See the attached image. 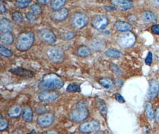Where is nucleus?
<instances>
[{
  "instance_id": "nucleus-32",
  "label": "nucleus",
  "mask_w": 159,
  "mask_h": 134,
  "mask_svg": "<svg viewBox=\"0 0 159 134\" xmlns=\"http://www.w3.org/2000/svg\"><path fill=\"white\" fill-rule=\"evenodd\" d=\"M30 10L36 15H39L42 12V8L39 4L34 3L30 6Z\"/></svg>"
},
{
  "instance_id": "nucleus-39",
  "label": "nucleus",
  "mask_w": 159,
  "mask_h": 134,
  "mask_svg": "<svg viewBox=\"0 0 159 134\" xmlns=\"http://www.w3.org/2000/svg\"><path fill=\"white\" fill-rule=\"evenodd\" d=\"M115 96V99H116V101L117 102H119L120 103H123L125 102V99H123L122 95L120 94L119 93H116Z\"/></svg>"
},
{
  "instance_id": "nucleus-50",
  "label": "nucleus",
  "mask_w": 159,
  "mask_h": 134,
  "mask_svg": "<svg viewBox=\"0 0 159 134\" xmlns=\"http://www.w3.org/2000/svg\"></svg>"
},
{
  "instance_id": "nucleus-34",
  "label": "nucleus",
  "mask_w": 159,
  "mask_h": 134,
  "mask_svg": "<svg viewBox=\"0 0 159 134\" xmlns=\"http://www.w3.org/2000/svg\"><path fill=\"white\" fill-rule=\"evenodd\" d=\"M8 126V123L6 119L4 118L2 115L0 116V131H3L6 130Z\"/></svg>"
},
{
  "instance_id": "nucleus-42",
  "label": "nucleus",
  "mask_w": 159,
  "mask_h": 134,
  "mask_svg": "<svg viewBox=\"0 0 159 134\" xmlns=\"http://www.w3.org/2000/svg\"><path fill=\"white\" fill-rule=\"evenodd\" d=\"M155 119L157 124L159 125V107H158L155 112Z\"/></svg>"
},
{
  "instance_id": "nucleus-20",
  "label": "nucleus",
  "mask_w": 159,
  "mask_h": 134,
  "mask_svg": "<svg viewBox=\"0 0 159 134\" xmlns=\"http://www.w3.org/2000/svg\"><path fill=\"white\" fill-rule=\"evenodd\" d=\"M22 111V109L20 106H12L8 109L7 115L10 118H17L20 116Z\"/></svg>"
},
{
  "instance_id": "nucleus-10",
  "label": "nucleus",
  "mask_w": 159,
  "mask_h": 134,
  "mask_svg": "<svg viewBox=\"0 0 159 134\" xmlns=\"http://www.w3.org/2000/svg\"><path fill=\"white\" fill-rule=\"evenodd\" d=\"M109 23L108 17L103 14L95 16L92 22V26L97 30H103L106 28Z\"/></svg>"
},
{
  "instance_id": "nucleus-26",
  "label": "nucleus",
  "mask_w": 159,
  "mask_h": 134,
  "mask_svg": "<svg viewBox=\"0 0 159 134\" xmlns=\"http://www.w3.org/2000/svg\"><path fill=\"white\" fill-rule=\"evenodd\" d=\"M143 19L147 22H154L157 21V17L156 15L150 11H145L142 15Z\"/></svg>"
},
{
  "instance_id": "nucleus-2",
  "label": "nucleus",
  "mask_w": 159,
  "mask_h": 134,
  "mask_svg": "<svg viewBox=\"0 0 159 134\" xmlns=\"http://www.w3.org/2000/svg\"><path fill=\"white\" fill-rule=\"evenodd\" d=\"M34 41L35 36L32 32H23L17 38L16 42V49L21 51H27L33 45Z\"/></svg>"
},
{
  "instance_id": "nucleus-17",
  "label": "nucleus",
  "mask_w": 159,
  "mask_h": 134,
  "mask_svg": "<svg viewBox=\"0 0 159 134\" xmlns=\"http://www.w3.org/2000/svg\"><path fill=\"white\" fill-rule=\"evenodd\" d=\"M13 29V24L7 18H2L0 21V30L2 34L11 32Z\"/></svg>"
},
{
  "instance_id": "nucleus-9",
  "label": "nucleus",
  "mask_w": 159,
  "mask_h": 134,
  "mask_svg": "<svg viewBox=\"0 0 159 134\" xmlns=\"http://www.w3.org/2000/svg\"><path fill=\"white\" fill-rule=\"evenodd\" d=\"M54 120V116L52 113H44L38 116L36 122L38 125L41 127H50Z\"/></svg>"
},
{
  "instance_id": "nucleus-28",
  "label": "nucleus",
  "mask_w": 159,
  "mask_h": 134,
  "mask_svg": "<svg viewBox=\"0 0 159 134\" xmlns=\"http://www.w3.org/2000/svg\"><path fill=\"white\" fill-rule=\"evenodd\" d=\"M100 84L106 88H110L114 84L113 81L109 78H102L99 81Z\"/></svg>"
},
{
  "instance_id": "nucleus-15",
  "label": "nucleus",
  "mask_w": 159,
  "mask_h": 134,
  "mask_svg": "<svg viewBox=\"0 0 159 134\" xmlns=\"http://www.w3.org/2000/svg\"><path fill=\"white\" fill-rule=\"evenodd\" d=\"M69 15V11L67 8H63L58 11L54 12L51 15V19L54 21H64Z\"/></svg>"
},
{
  "instance_id": "nucleus-7",
  "label": "nucleus",
  "mask_w": 159,
  "mask_h": 134,
  "mask_svg": "<svg viewBox=\"0 0 159 134\" xmlns=\"http://www.w3.org/2000/svg\"><path fill=\"white\" fill-rule=\"evenodd\" d=\"M100 123L96 120H90L81 123L79 127L80 131L83 133H92L95 132L100 130Z\"/></svg>"
},
{
  "instance_id": "nucleus-14",
  "label": "nucleus",
  "mask_w": 159,
  "mask_h": 134,
  "mask_svg": "<svg viewBox=\"0 0 159 134\" xmlns=\"http://www.w3.org/2000/svg\"><path fill=\"white\" fill-rule=\"evenodd\" d=\"M159 82L154 79H152L149 83V90L147 97L149 99H155L159 94Z\"/></svg>"
},
{
  "instance_id": "nucleus-44",
  "label": "nucleus",
  "mask_w": 159,
  "mask_h": 134,
  "mask_svg": "<svg viewBox=\"0 0 159 134\" xmlns=\"http://www.w3.org/2000/svg\"><path fill=\"white\" fill-rule=\"evenodd\" d=\"M51 1H47V0H39L38 1V3L39 4H43V5H47L48 4H50Z\"/></svg>"
},
{
  "instance_id": "nucleus-45",
  "label": "nucleus",
  "mask_w": 159,
  "mask_h": 134,
  "mask_svg": "<svg viewBox=\"0 0 159 134\" xmlns=\"http://www.w3.org/2000/svg\"><path fill=\"white\" fill-rule=\"evenodd\" d=\"M105 8L108 10V11H111V10H116V7H112V6H107L105 7Z\"/></svg>"
},
{
  "instance_id": "nucleus-3",
  "label": "nucleus",
  "mask_w": 159,
  "mask_h": 134,
  "mask_svg": "<svg viewBox=\"0 0 159 134\" xmlns=\"http://www.w3.org/2000/svg\"><path fill=\"white\" fill-rule=\"evenodd\" d=\"M89 116V111L82 103H80L76 108L69 114V119L72 122H81L85 120Z\"/></svg>"
},
{
  "instance_id": "nucleus-22",
  "label": "nucleus",
  "mask_w": 159,
  "mask_h": 134,
  "mask_svg": "<svg viewBox=\"0 0 159 134\" xmlns=\"http://www.w3.org/2000/svg\"><path fill=\"white\" fill-rule=\"evenodd\" d=\"M0 40H1V42L2 44H4L6 45H11L12 43H13L14 38L11 32L2 34L1 35Z\"/></svg>"
},
{
  "instance_id": "nucleus-48",
  "label": "nucleus",
  "mask_w": 159,
  "mask_h": 134,
  "mask_svg": "<svg viewBox=\"0 0 159 134\" xmlns=\"http://www.w3.org/2000/svg\"><path fill=\"white\" fill-rule=\"evenodd\" d=\"M36 134V132H35V131L34 130H33V131H30V132H29V133H28V134Z\"/></svg>"
},
{
  "instance_id": "nucleus-19",
  "label": "nucleus",
  "mask_w": 159,
  "mask_h": 134,
  "mask_svg": "<svg viewBox=\"0 0 159 134\" xmlns=\"http://www.w3.org/2000/svg\"><path fill=\"white\" fill-rule=\"evenodd\" d=\"M96 106L99 110L100 113L104 118H106L107 114V108L105 101L102 99L97 98L96 99Z\"/></svg>"
},
{
  "instance_id": "nucleus-46",
  "label": "nucleus",
  "mask_w": 159,
  "mask_h": 134,
  "mask_svg": "<svg viewBox=\"0 0 159 134\" xmlns=\"http://www.w3.org/2000/svg\"><path fill=\"white\" fill-rule=\"evenodd\" d=\"M46 134H59L57 132L55 131H48Z\"/></svg>"
},
{
  "instance_id": "nucleus-21",
  "label": "nucleus",
  "mask_w": 159,
  "mask_h": 134,
  "mask_svg": "<svg viewBox=\"0 0 159 134\" xmlns=\"http://www.w3.org/2000/svg\"><path fill=\"white\" fill-rule=\"evenodd\" d=\"M23 119L26 122H30L33 119V111L30 107H26L22 110Z\"/></svg>"
},
{
  "instance_id": "nucleus-8",
  "label": "nucleus",
  "mask_w": 159,
  "mask_h": 134,
  "mask_svg": "<svg viewBox=\"0 0 159 134\" xmlns=\"http://www.w3.org/2000/svg\"><path fill=\"white\" fill-rule=\"evenodd\" d=\"M39 37L43 43L52 44L56 41V36L54 33L49 29H42L39 32Z\"/></svg>"
},
{
  "instance_id": "nucleus-5",
  "label": "nucleus",
  "mask_w": 159,
  "mask_h": 134,
  "mask_svg": "<svg viewBox=\"0 0 159 134\" xmlns=\"http://www.w3.org/2000/svg\"><path fill=\"white\" fill-rule=\"evenodd\" d=\"M47 55L51 61L55 63H59L63 62L65 55L63 50L57 46H52L47 51Z\"/></svg>"
},
{
  "instance_id": "nucleus-4",
  "label": "nucleus",
  "mask_w": 159,
  "mask_h": 134,
  "mask_svg": "<svg viewBox=\"0 0 159 134\" xmlns=\"http://www.w3.org/2000/svg\"><path fill=\"white\" fill-rule=\"evenodd\" d=\"M117 40L119 45L122 47L128 49L133 46L136 42V36L130 31L124 32L118 35Z\"/></svg>"
},
{
  "instance_id": "nucleus-13",
  "label": "nucleus",
  "mask_w": 159,
  "mask_h": 134,
  "mask_svg": "<svg viewBox=\"0 0 159 134\" xmlns=\"http://www.w3.org/2000/svg\"><path fill=\"white\" fill-rule=\"evenodd\" d=\"M8 72L16 75L22 76V77H25V78H32L35 75V73L33 71L23 68L21 67L12 68L8 70Z\"/></svg>"
},
{
  "instance_id": "nucleus-25",
  "label": "nucleus",
  "mask_w": 159,
  "mask_h": 134,
  "mask_svg": "<svg viewBox=\"0 0 159 134\" xmlns=\"http://www.w3.org/2000/svg\"><path fill=\"white\" fill-rule=\"evenodd\" d=\"M65 0H54V1H51L50 7L54 11L56 12L59 10L61 9L62 7L64 6L65 4Z\"/></svg>"
},
{
  "instance_id": "nucleus-29",
  "label": "nucleus",
  "mask_w": 159,
  "mask_h": 134,
  "mask_svg": "<svg viewBox=\"0 0 159 134\" xmlns=\"http://www.w3.org/2000/svg\"><path fill=\"white\" fill-rule=\"evenodd\" d=\"M12 19L16 23L20 25L23 21V17L20 12L16 11L12 13Z\"/></svg>"
},
{
  "instance_id": "nucleus-30",
  "label": "nucleus",
  "mask_w": 159,
  "mask_h": 134,
  "mask_svg": "<svg viewBox=\"0 0 159 134\" xmlns=\"http://www.w3.org/2000/svg\"><path fill=\"white\" fill-rule=\"evenodd\" d=\"M0 54L1 56L6 57H10L13 54L12 51L10 49L5 47L2 44L0 45Z\"/></svg>"
},
{
  "instance_id": "nucleus-11",
  "label": "nucleus",
  "mask_w": 159,
  "mask_h": 134,
  "mask_svg": "<svg viewBox=\"0 0 159 134\" xmlns=\"http://www.w3.org/2000/svg\"><path fill=\"white\" fill-rule=\"evenodd\" d=\"M59 93L56 91H43L38 94V99L43 102H50L57 99Z\"/></svg>"
},
{
  "instance_id": "nucleus-31",
  "label": "nucleus",
  "mask_w": 159,
  "mask_h": 134,
  "mask_svg": "<svg viewBox=\"0 0 159 134\" xmlns=\"http://www.w3.org/2000/svg\"><path fill=\"white\" fill-rule=\"evenodd\" d=\"M80 91H81V89L80 85L74 83L69 84L66 88V91L68 92H80Z\"/></svg>"
},
{
  "instance_id": "nucleus-6",
  "label": "nucleus",
  "mask_w": 159,
  "mask_h": 134,
  "mask_svg": "<svg viewBox=\"0 0 159 134\" xmlns=\"http://www.w3.org/2000/svg\"><path fill=\"white\" fill-rule=\"evenodd\" d=\"M89 21L87 14L84 13H76L71 17V25L74 28L80 29L84 28Z\"/></svg>"
},
{
  "instance_id": "nucleus-38",
  "label": "nucleus",
  "mask_w": 159,
  "mask_h": 134,
  "mask_svg": "<svg viewBox=\"0 0 159 134\" xmlns=\"http://www.w3.org/2000/svg\"><path fill=\"white\" fill-rule=\"evenodd\" d=\"M152 55L151 52H149L148 53L147 56L145 58V63L147 64V65H150L152 63Z\"/></svg>"
},
{
  "instance_id": "nucleus-18",
  "label": "nucleus",
  "mask_w": 159,
  "mask_h": 134,
  "mask_svg": "<svg viewBox=\"0 0 159 134\" xmlns=\"http://www.w3.org/2000/svg\"><path fill=\"white\" fill-rule=\"evenodd\" d=\"M114 27L117 31L120 32H128L130 31L132 29V26L130 23L126 22V21H116L114 25Z\"/></svg>"
},
{
  "instance_id": "nucleus-1",
  "label": "nucleus",
  "mask_w": 159,
  "mask_h": 134,
  "mask_svg": "<svg viewBox=\"0 0 159 134\" xmlns=\"http://www.w3.org/2000/svg\"><path fill=\"white\" fill-rule=\"evenodd\" d=\"M64 85L63 80L55 73H48L44 75L38 84V88L43 91H56L61 88Z\"/></svg>"
},
{
  "instance_id": "nucleus-35",
  "label": "nucleus",
  "mask_w": 159,
  "mask_h": 134,
  "mask_svg": "<svg viewBox=\"0 0 159 134\" xmlns=\"http://www.w3.org/2000/svg\"><path fill=\"white\" fill-rule=\"evenodd\" d=\"M110 69L114 73L117 75H121L123 73V72L121 70V69L115 64H111L110 65Z\"/></svg>"
},
{
  "instance_id": "nucleus-40",
  "label": "nucleus",
  "mask_w": 159,
  "mask_h": 134,
  "mask_svg": "<svg viewBox=\"0 0 159 134\" xmlns=\"http://www.w3.org/2000/svg\"><path fill=\"white\" fill-rule=\"evenodd\" d=\"M152 32L156 35L159 34V25H153L152 28Z\"/></svg>"
},
{
  "instance_id": "nucleus-16",
  "label": "nucleus",
  "mask_w": 159,
  "mask_h": 134,
  "mask_svg": "<svg viewBox=\"0 0 159 134\" xmlns=\"http://www.w3.org/2000/svg\"><path fill=\"white\" fill-rule=\"evenodd\" d=\"M110 2L116 7H119L122 10H126L133 7V2L128 0H111Z\"/></svg>"
},
{
  "instance_id": "nucleus-43",
  "label": "nucleus",
  "mask_w": 159,
  "mask_h": 134,
  "mask_svg": "<svg viewBox=\"0 0 159 134\" xmlns=\"http://www.w3.org/2000/svg\"><path fill=\"white\" fill-rule=\"evenodd\" d=\"M6 12V8L5 6L3 4L2 2L1 1V3H0V12L1 13H5Z\"/></svg>"
},
{
  "instance_id": "nucleus-41",
  "label": "nucleus",
  "mask_w": 159,
  "mask_h": 134,
  "mask_svg": "<svg viewBox=\"0 0 159 134\" xmlns=\"http://www.w3.org/2000/svg\"><path fill=\"white\" fill-rule=\"evenodd\" d=\"M113 82H114V84L117 87H121L123 85V81L120 79H116Z\"/></svg>"
},
{
  "instance_id": "nucleus-37",
  "label": "nucleus",
  "mask_w": 159,
  "mask_h": 134,
  "mask_svg": "<svg viewBox=\"0 0 159 134\" xmlns=\"http://www.w3.org/2000/svg\"><path fill=\"white\" fill-rule=\"evenodd\" d=\"M26 18L28 19V21L30 23H33L35 21L37 18V15L35 14L34 13H33L32 12L30 11L27 14H26Z\"/></svg>"
},
{
  "instance_id": "nucleus-33",
  "label": "nucleus",
  "mask_w": 159,
  "mask_h": 134,
  "mask_svg": "<svg viewBox=\"0 0 159 134\" xmlns=\"http://www.w3.org/2000/svg\"><path fill=\"white\" fill-rule=\"evenodd\" d=\"M30 3V1L29 0H19L15 3L16 7L19 8H24L28 7Z\"/></svg>"
},
{
  "instance_id": "nucleus-36",
  "label": "nucleus",
  "mask_w": 159,
  "mask_h": 134,
  "mask_svg": "<svg viewBox=\"0 0 159 134\" xmlns=\"http://www.w3.org/2000/svg\"><path fill=\"white\" fill-rule=\"evenodd\" d=\"M76 36V32L73 31H70V32H67L63 35V38L65 40H70L74 38Z\"/></svg>"
},
{
  "instance_id": "nucleus-47",
  "label": "nucleus",
  "mask_w": 159,
  "mask_h": 134,
  "mask_svg": "<svg viewBox=\"0 0 159 134\" xmlns=\"http://www.w3.org/2000/svg\"><path fill=\"white\" fill-rule=\"evenodd\" d=\"M94 134H106V132H104V131H97V132H95Z\"/></svg>"
},
{
  "instance_id": "nucleus-24",
  "label": "nucleus",
  "mask_w": 159,
  "mask_h": 134,
  "mask_svg": "<svg viewBox=\"0 0 159 134\" xmlns=\"http://www.w3.org/2000/svg\"><path fill=\"white\" fill-rule=\"evenodd\" d=\"M145 113L148 119L152 120L155 117V113L152 103H147L145 106Z\"/></svg>"
},
{
  "instance_id": "nucleus-27",
  "label": "nucleus",
  "mask_w": 159,
  "mask_h": 134,
  "mask_svg": "<svg viewBox=\"0 0 159 134\" xmlns=\"http://www.w3.org/2000/svg\"><path fill=\"white\" fill-rule=\"evenodd\" d=\"M105 55L106 56L109 57L113 58H119L122 56L121 52L116 49H109L105 51Z\"/></svg>"
},
{
  "instance_id": "nucleus-49",
  "label": "nucleus",
  "mask_w": 159,
  "mask_h": 134,
  "mask_svg": "<svg viewBox=\"0 0 159 134\" xmlns=\"http://www.w3.org/2000/svg\"><path fill=\"white\" fill-rule=\"evenodd\" d=\"M155 3H156L157 5L159 6V0H157V1H155Z\"/></svg>"
},
{
  "instance_id": "nucleus-23",
  "label": "nucleus",
  "mask_w": 159,
  "mask_h": 134,
  "mask_svg": "<svg viewBox=\"0 0 159 134\" xmlns=\"http://www.w3.org/2000/svg\"><path fill=\"white\" fill-rule=\"evenodd\" d=\"M76 55L81 57H86L91 54V49L88 46L82 45L76 51Z\"/></svg>"
},
{
  "instance_id": "nucleus-12",
  "label": "nucleus",
  "mask_w": 159,
  "mask_h": 134,
  "mask_svg": "<svg viewBox=\"0 0 159 134\" xmlns=\"http://www.w3.org/2000/svg\"><path fill=\"white\" fill-rule=\"evenodd\" d=\"M88 47L94 51H100L106 48V43L102 39L94 38L89 41Z\"/></svg>"
}]
</instances>
